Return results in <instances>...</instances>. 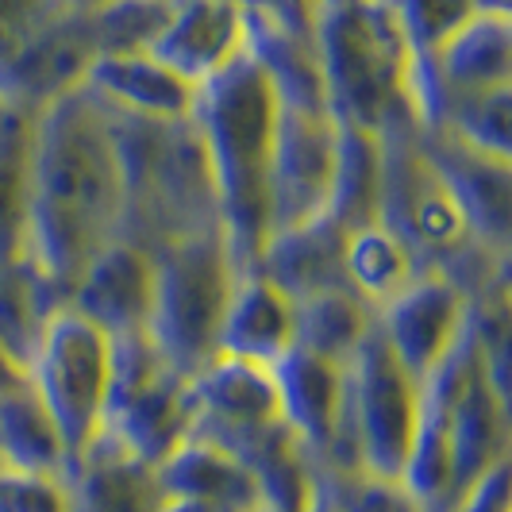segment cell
I'll return each instance as SVG.
<instances>
[{"instance_id":"cell-1","label":"cell","mask_w":512,"mask_h":512,"mask_svg":"<svg viewBox=\"0 0 512 512\" xmlns=\"http://www.w3.org/2000/svg\"><path fill=\"white\" fill-rule=\"evenodd\" d=\"M120 224L124 181L112 120L81 85L31 120L27 255L66 301L85 262L120 235Z\"/></svg>"},{"instance_id":"cell-2","label":"cell","mask_w":512,"mask_h":512,"mask_svg":"<svg viewBox=\"0 0 512 512\" xmlns=\"http://www.w3.org/2000/svg\"><path fill=\"white\" fill-rule=\"evenodd\" d=\"M274 120H278V97L247 54H239L231 66H224L197 89L193 128L205 147L216 212L235 270H255L270 239L266 178H270Z\"/></svg>"},{"instance_id":"cell-3","label":"cell","mask_w":512,"mask_h":512,"mask_svg":"<svg viewBox=\"0 0 512 512\" xmlns=\"http://www.w3.org/2000/svg\"><path fill=\"white\" fill-rule=\"evenodd\" d=\"M312 47L324 77V101L339 124L374 135L412 120V54L389 0H316Z\"/></svg>"},{"instance_id":"cell-4","label":"cell","mask_w":512,"mask_h":512,"mask_svg":"<svg viewBox=\"0 0 512 512\" xmlns=\"http://www.w3.org/2000/svg\"><path fill=\"white\" fill-rule=\"evenodd\" d=\"M108 120L124 181V239L158 251L178 235L220 228L216 189L193 120L158 124L120 112H108Z\"/></svg>"},{"instance_id":"cell-5","label":"cell","mask_w":512,"mask_h":512,"mask_svg":"<svg viewBox=\"0 0 512 512\" xmlns=\"http://www.w3.org/2000/svg\"><path fill=\"white\" fill-rule=\"evenodd\" d=\"M154 258V305L147 335L166 362L193 378L220 339V320L235 282L228 239L220 228H201L162 243Z\"/></svg>"},{"instance_id":"cell-6","label":"cell","mask_w":512,"mask_h":512,"mask_svg":"<svg viewBox=\"0 0 512 512\" xmlns=\"http://www.w3.org/2000/svg\"><path fill=\"white\" fill-rule=\"evenodd\" d=\"M420 416V382L412 378L378 328L343 366V424L328 474H370L401 482Z\"/></svg>"},{"instance_id":"cell-7","label":"cell","mask_w":512,"mask_h":512,"mask_svg":"<svg viewBox=\"0 0 512 512\" xmlns=\"http://www.w3.org/2000/svg\"><path fill=\"white\" fill-rule=\"evenodd\" d=\"M24 378L43 401V409L51 412L62 447H66V459L74 466L104 428L112 339L85 316H77L70 305L54 308V316L47 320V328L27 359Z\"/></svg>"},{"instance_id":"cell-8","label":"cell","mask_w":512,"mask_h":512,"mask_svg":"<svg viewBox=\"0 0 512 512\" xmlns=\"http://www.w3.org/2000/svg\"><path fill=\"white\" fill-rule=\"evenodd\" d=\"M193 432L189 378L174 370L147 332L112 339V378L104 428L116 447H124L147 466H158L181 439Z\"/></svg>"},{"instance_id":"cell-9","label":"cell","mask_w":512,"mask_h":512,"mask_svg":"<svg viewBox=\"0 0 512 512\" xmlns=\"http://www.w3.org/2000/svg\"><path fill=\"white\" fill-rule=\"evenodd\" d=\"M335 143H339V120L328 108L278 104L270 178H266L270 235L324 216L335 170Z\"/></svg>"},{"instance_id":"cell-10","label":"cell","mask_w":512,"mask_h":512,"mask_svg":"<svg viewBox=\"0 0 512 512\" xmlns=\"http://www.w3.org/2000/svg\"><path fill=\"white\" fill-rule=\"evenodd\" d=\"M501 85H512V16L478 12L432 58L412 62V120L432 128L447 101Z\"/></svg>"},{"instance_id":"cell-11","label":"cell","mask_w":512,"mask_h":512,"mask_svg":"<svg viewBox=\"0 0 512 512\" xmlns=\"http://www.w3.org/2000/svg\"><path fill=\"white\" fill-rule=\"evenodd\" d=\"M374 328L393 359L424 382L470 328V301L436 270H420L397 297L374 308Z\"/></svg>"},{"instance_id":"cell-12","label":"cell","mask_w":512,"mask_h":512,"mask_svg":"<svg viewBox=\"0 0 512 512\" xmlns=\"http://www.w3.org/2000/svg\"><path fill=\"white\" fill-rule=\"evenodd\" d=\"M189 401H193V432L235 451L243 439L266 432L270 424H282L274 366L235 359V355H212V359L189 378Z\"/></svg>"},{"instance_id":"cell-13","label":"cell","mask_w":512,"mask_h":512,"mask_svg":"<svg viewBox=\"0 0 512 512\" xmlns=\"http://www.w3.org/2000/svg\"><path fill=\"white\" fill-rule=\"evenodd\" d=\"M93 58H97V47H93L89 16L58 8L0 70V97L8 108L35 116L39 108L81 89Z\"/></svg>"},{"instance_id":"cell-14","label":"cell","mask_w":512,"mask_h":512,"mask_svg":"<svg viewBox=\"0 0 512 512\" xmlns=\"http://www.w3.org/2000/svg\"><path fill=\"white\" fill-rule=\"evenodd\" d=\"M66 305L108 339L147 332L154 305V258L147 247L116 235L108 247L85 262L66 293Z\"/></svg>"},{"instance_id":"cell-15","label":"cell","mask_w":512,"mask_h":512,"mask_svg":"<svg viewBox=\"0 0 512 512\" xmlns=\"http://www.w3.org/2000/svg\"><path fill=\"white\" fill-rule=\"evenodd\" d=\"M416 139L424 154L432 158L447 189L455 193L474 235L486 243L489 251L509 255L512 239V158L474 151L459 143L455 135L432 128H416Z\"/></svg>"},{"instance_id":"cell-16","label":"cell","mask_w":512,"mask_h":512,"mask_svg":"<svg viewBox=\"0 0 512 512\" xmlns=\"http://www.w3.org/2000/svg\"><path fill=\"white\" fill-rule=\"evenodd\" d=\"M247 16L235 0H174L151 54L185 81L205 85L243 54Z\"/></svg>"},{"instance_id":"cell-17","label":"cell","mask_w":512,"mask_h":512,"mask_svg":"<svg viewBox=\"0 0 512 512\" xmlns=\"http://www.w3.org/2000/svg\"><path fill=\"white\" fill-rule=\"evenodd\" d=\"M274 385H278L282 424L297 436L308 459L316 462V470H324L335 455L343 424V366L293 347L274 362Z\"/></svg>"},{"instance_id":"cell-18","label":"cell","mask_w":512,"mask_h":512,"mask_svg":"<svg viewBox=\"0 0 512 512\" xmlns=\"http://www.w3.org/2000/svg\"><path fill=\"white\" fill-rule=\"evenodd\" d=\"M85 89L108 112L174 124V120H193V112H197V89L201 85L185 81L178 70H170L166 62H158L147 51V54H104V58H93V66L85 74Z\"/></svg>"},{"instance_id":"cell-19","label":"cell","mask_w":512,"mask_h":512,"mask_svg":"<svg viewBox=\"0 0 512 512\" xmlns=\"http://www.w3.org/2000/svg\"><path fill=\"white\" fill-rule=\"evenodd\" d=\"M247 39L243 54L258 66V74L270 81L278 104L289 108H328L324 101V77L312 47V27L289 24L266 8H243Z\"/></svg>"},{"instance_id":"cell-20","label":"cell","mask_w":512,"mask_h":512,"mask_svg":"<svg viewBox=\"0 0 512 512\" xmlns=\"http://www.w3.org/2000/svg\"><path fill=\"white\" fill-rule=\"evenodd\" d=\"M289 351H293V301L266 274L239 270L220 320L216 355L274 366Z\"/></svg>"},{"instance_id":"cell-21","label":"cell","mask_w":512,"mask_h":512,"mask_svg":"<svg viewBox=\"0 0 512 512\" xmlns=\"http://www.w3.org/2000/svg\"><path fill=\"white\" fill-rule=\"evenodd\" d=\"M158 486L170 497H193L220 512H258L262 493H258L255 474L224 451L220 443L205 436L181 439L166 459L154 466Z\"/></svg>"},{"instance_id":"cell-22","label":"cell","mask_w":512,"mask_h":512,"mask_svg":"<svg viewBox=\"0 0 512 512\" xmlns=\"http://www.w3.org/2000/svg\"><path fill=\"white\" fill-rule=\"evenodd\" d=\"M70 512H158L162 486L154 466L139 462L108 436H97L66 470Z\"/></svg>"},{"instance_id":"cell-23","label":"cell","mask_w":512,"mask_h":512,"mask_svg":"<svg viewBox=\"0 0 512 512\" xmlns=\"http://www.w3.org/2000/svg\"><path fill=\"white\" fill-rule=\"evenodd\" d=\"M343 239L347 235L335 228L328 216L308 220L301 228L274 231L258 255L255 270L266 274L289 301L347 285V278H343Z\"/></svg>"},{"instance_id":"cell-24","label":"cell","mask_w":512,"mask_h":512,"mask_svg":"<svg viewBox=\"0 0 512 512\" xmlns=\"http://www.w3.org/2000/svg\"><path fill=\"white\" fill-rule=\"evenodd\" d=\"M374 332V308L351 285L320 289L293 301V347L347 366L362 339Z\"/></svg>"},{"instance_id":"cell-25","label":"cell","mask_w":512,"mask_h":512,"mask_svg":"<svg viewBox=\"0 0 512 512\" xmlns=\"http://www.w3.org/2000/svg\"><path fill=\"white\" fill-rule=\"evenodd\" d=\"M378 197H382V139L366 128L339 124L324 216L347 235L366 224H378Z\"/></svg>"},{"instance_id":"cell-26","label":"cell","mask_w":512,"mask_h":512,"mask_svg":"<svg viewBox=\"0 0 512 512\" xmlns=\"http://www.w3.org/2000/svg\"><path fill=\"white\" fill-rule=\"evenodd\" d=\"M62 305V293L31 262V255L0 258V347L24 370L54 308Z\"/></svg>"},{"instance_id":"cell-27","label":"cell","mask_w":512,"mask_h":512,"mask_svg":"<svg viewBox=\"0 0 512 512\" xmlns=\"http://www.w3.org/2000/svg\"><path fill=\"white\" fill-rule=\"evenodd\" d=\"M0 459L31 474L66 478L70 459H66L62 436L27 378L0 393Z\"/></svg>"},{"instance_id":"cell-28","label":"cell","mask_w":512,"mask_h":512,"mask_svg":"<svg viewBox=\"0 0 512 512\" xmlns=\"http://www.w3.org/2000/svg\"><path fill=\"white\" fill-rule=\"evenodd\" d=\"M424 266L416 262L409 247L382 224L347 231L343 239V278L370 308L397 297Z\"/></svg>"},{"instance_id":"cell-29","label":"cell","mask_w":512,"mask_h":512,"mask_svg":"<svg viewBox=\"0 0 512 512\" xmlns=\"http://www.w3.org/2000/svg\"><path fill=\"white\" fill-rule=\"evenodd\" d=\"M31 112H8L0 124V258L27 255L31 212Z\"/></svg>"},{"instance_id":"cell-30","label":"cell","mask_w":512,"mask_h":512,"mask_svg":"<svg viewBox=\"0 0 512 512\" xmlns=\"http://www.w3.org/2000/svg\"><path fill=\"white\" fill-rule=\"evenodd\" d=\"M432 131H447L474 151L512 158V85L447 101Z\"/></svg>"},{"instance_id":"cell-31","label":"cell","mask_w":512,"mask_h":512,"mask_svg":"<svg viewBox=\"0 0 512 512\" xmlns=\"http://www.w3.org/2000/svg\"><path fill=\"white\" fill-rule=\"evenodd\" d=\"M174 0H112L89 16L97 58L104 54H147L170 20Z\"/></svg>"},{"instance_id":"cell-32","label":"cell","mask_w":512,"mask_h":512,"mask_svg":"<svg viewBox=\"0 0 512 512\" xmlns=\"http://www.w3.org/2000/svg\"><path fill=\"white\" fill-rule=\"evenodd\" d=\"M389 12L401 27L412 62H424L478 16V0H389Z\"/></svg>"},{"instance_id":"cell-33","label":"cell","mask_w":512,"mask_h":512,"mask_svg":"<svg viewBox=\"0 0 512 512\" xmlns=\"http://www.w3.org/2000/svg\"><path fill=\"white\" fill-rule=\"evenodd\" d=\"M0 512H70L66 478L31 474L0 459Z\"/></svg>"},{"instance_id":"cell-34","label":"cell","mask_w":512,"mask_h":512,"mask_svg":"<svg viewBox=\"0 0 512 512\" xmlns=\"http://www.w3.org/2000/svg\"><path fill=\"white\" fill-rule=\"evenodd\" d=\"M58 8H62L58 0H0V70L20 54V47Z\"/></svg>"},{"instance_id":"cell-35","label":"cell","mask_w":512,"mask_h":512,"mask_svg":"<svg viewBox=\"0 0 512 512\" xmlns=\"http://www.w3.org/2000/svg\"><path fill=\"white\" fill-rule=\"evenodd\" d=\"M451 512H512V459L497 462L470 489H462Z\"/></svg>"},{"instance_id":"cell-36","label":"cell","mask_w":512,"mask_h":512,"mask_svg":"<svg viewBox=\"0 0 512 512\" xmlns=\"http://www.w3.org/2000/svg\"><path fill=\"white\" fill-rule=\"evenodd\" d=\"M312 4H316V0H266V4H258V8H266V12L282 16V20H293V24L312 27Z\"/></svg>"},{"instance_id":"cell-37","label":"cell","mask_w":512,"mask_h":512,"mask_svg":"<svg viewBox=\"0 0 512 512\" xmlns=\"http://www.w3.org/2000/svg\"><path fill=\"white\" fill-rule=\"evenodd\" d=\"M158 512H220V509H212L205 501H193V497H170V493H162Z\"/></svg>"},{"instance_id":"cell-38","label":"cell","mask_w":512,"mask_h":512,"mask_svg":"<svg viewBox=\"0 0 512 512\" xmlns=\"http://www.w3.org/2000/svg\"><path fill=\"white\" fill-rule=\"evenodd\" d=\"M20 382H24V366L0 347V393L12 389V385H20Z\"/></svg>"},{"instance_id":"cell-39","label":"cell","mask_w":512,"mask_h":512,"mask_svg":"<svg viewBox=\"0 0 512 512\" xmlns=\"http://www.w3.org/2000/svg\"><path fill=\"white\" fill-rule=\"evenodd\" d=\"M66 12H77V16H93V12H101L104 4H112V0H58Z\"/></svg>"},{"instance_id":"cell-40","label":"cell","mask_w":512,"mask_h":512,"mask_svg":"<svg viewBox=\"0 0 512 512\" xmlns=\"http://www.w3.org/2000/svg\"><path fill=\"white\" fill-rule=\"evenodd\" d=\"M478 12H493V16H512V0H478Z\"/></svg>"},{"instance_id":"cell-41","label":"cell","mask_w":512,"mask_h":512,"mask_svg":"<svg viewBox=\"0 0 512 512\" xmlns=\"http://www.w3.org/2000/svg\"><path fill=\"white\" fill-rule=\"evenodd\" d=\"M8 112H12V108H8V104H4V97H0V124H4V116H8Z\"/></svg>"},{"instance_id":"cell-42","label":"cell","mask_w":512,"mask_h":512,"mask_svg":"<svg viewBox=\"0 0 512 512\" xmlns=\"http://www.w3.org/2000/svg\"><path fill=\"white\" fill-rule=\"evenodd\" d=\"M258 512H282V509H266V505H262V509H258Z\"/></svg>"}]
</instances>
